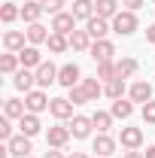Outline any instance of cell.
<instances>
[{
    "label": "cell",
    "mask_w": 155,
    "mask_h": 158,
    "mask_svg": "<svg viewBox=\"0 0 155 158\" xmlns=\"http://www.w3.org/2000/svg\"><path fill=\"white\" fill-rule=\"evenodd\" d=\"M113 31H116V34H122V37H131V34L137 31V15L131 12V9L119 12L116 19H113Z\"/></svg>",
    "instance_id": "6da1fadb"
},
{
    "label": "cell",
    "mask_w": 155,
    "mask_h": 158,
    "mask_svg": "<svg viewBox=\"0 0 155 158\" xmlns=\"http://www.w3.org/2000/svg\"><path fill=\"white\" fill-rule=\"evenodd\" d=\"M52 31L70 37V34L76 31V15H73V12H58V15H52Z\"/></svg>",
    "instance_id": "7a4b0ae2"
},
{
    "label": "cell",
    "mask_w": 155,
    "mask_h": 158,
    "mask_svg": "<svg viewBox=\"0 0 155 158\" xmlns=\"http://www.w3.org/2000/svg\"><path fill=\"white\" fill-rule=\"evenodd\" d=\"M6 149H9V155H15V158H27L31 152H34L31 137H24V134H19V137H12V140H6Z\"/></svg>",
    "instance_id": "3957f363"
},
{
    "label": "cell",
    "mask_w": 155,
    "mask_h": 158,
    "mask_svg": "<svg viewBox=\"0 0 155 158\" xmlns=\"http://www.w3.org/2000/svg\"><path fill=\"white\" fill-rule=\"evenodd\" d=\"M82 70H79V64H64V67H58V82L64 85V88H73V85H79L82 82Z\"/></svg>",
    "instance_id": "277c9868"
},
{
    "label": "cell",
    "mask_w": 155,
    "mask_h": 158,
    "mask_svg": "<svg viewBox=\"0 0 155 158\" xmlns=\"http://www.w3.org/2000/svg\"><path fill=\"white\" fill-rule=\"evenodd\" d=\"M88 52H91V58H94L97 64H103V61H113V55H116V49H113V43H110V40H94Z\"/></svg>",
    "instance_id": "5b68a950"
},
{
    "label": "cell",
    "mask_w": 155,
    "mask_h": 158,
    "mask_svg": "<svg viewBox=\"0 0 155 158\" xmlns=\"http://www.w3.org/2000/svg\"><path fill=\"white\" fill-rule=\"evenodd\" d=\"M34 73H37V85H40V88H46V85L58 82V67H55L52 61H43V64H40Z\"/></svg>",
    "instance_id": "8992f818"
},
{
    "label": "cell",
    "mask_w": 155,
    "mask_h": 158,
    "mask_svg": "<svg viewBox=\"0 0 155 158\" xmlns=\"http://www.w3.org/2000/svg\"><path fill=\"white\" fill-rule=\"evenodd\" d=\"M49 103H52V100L46 98L43 91H37V88H34L31 94H24V106H27V113H34V116H40L43 110H49Z\"/></svg>",
    "instance_id": "52a82bcc"
},
{
    "label": "cell",
    "mask_w": 155,
    "mask_h": 158,
    "mask_svg": "<svg viewBox=\"0 0 155 158\" xmlns=\"http://www.w3.org/2000/svg\"><path fill=\"white\" fill-rule=\"evenodd\" d=\"M110 21L107 19H100V15H94V19H88L85 21V31L91 34V40H107V34H110Z\"/></svg>",
    "instance_id": "ba28073f"
},
{
    "label": "cell",
    "mask_w": 155,
    "mask_h": 158,
    "mask_svg": "<svg viewBox=\"0 0 155 158\" xmlns=\"http://www.w3.org/2000/svg\"><path fill=\"white\" fill-rule=\"evenodd\" d=\"M73 137L70 134V128H64V125H55V128H49V134H46V143L52 146V149H61L67 140Z\"/></svg>",
    "instance_id": "9c48e42d"
},
{
    "label": "cell",
    "mask_w": 155,
    "mask_h": 158,
    "mask_svg": "<svg viewBox=\"0 0 155 158\" xmlns=\"http://www.w3.org/2000/svg\"><path fill=\"white\" fill-rule=\"evenodd\" d=\"M49 113L55 118H73V103H70V98H52Z\"/></svg>",
    "instance_id": "30bf717a"
},
{
    "label": "cell",
    "mask_w": 155,
    "mask_h": 158,
    "mask_svg": "<svg viewBox=\"0 0 155 158\" xmlns=\"http://www.w3.org/2000/svg\"><path fill=\"white\" fill-rule=\"evenodd\" d=\"M12 82H15V88H19V91H24V94H31V91H34V82H37V73H31V70H27V67H21L19 73H12Z\"/></svg>",
    "instance_id": "8fae6325"
},
{
    "label": "cell",
    "mask_w": 155,
    "mask_h": 158,
    "mask_svg": "<svg viewBox=\"0 0 155 158\" xmlns=\"http://www.w3.org/2000/svg\"><path fill=\"white\" fill-rule=\"evenodd\" d=\"M91 128H94V122L85 116H73V122H70V134L76 140H85L88 134H91Z\"/></svg>",
    "instance_id": "7c38bea8"
},
{
    "label": "cell",
    "mask_w": 155,
    "mask_h": 158,
    "mask_svg": "<svg viewBox=\"0 0 155 158\" xmlns=\"http://www.w3.org/2000/svg\"><path fill=\"white\" fill-rule=\"evenodd\" d=\"M19 58H21V67H27V70H31V67L37 70L40 64H43V55H40L37 46H24V49L19 52Z\"/></svg>",
    "instance_id": "4fadbf2b"
},
{
    "label": "cell",
    "mask_w": 155,
    "mask_h": 158,
    "mask_svg": "<svg viewBox=\"0 0 155 158\" xmlns=\"http://www.w3.org/2000/svg\"><path fill=\"white\" fill-rule=\"evenodd\" d=\"M122 146H125V149H140V146H143V131H140V128H122Z\"/></svg>",
    "instance_id": "5bb4252c"
},
{
    "label": "cell",
    "mask_w": 155,
    "mask_h": 158,
    "mask_svg": "<svg viewBox=\"0 0 155 158\" xmlns=\"http://www.w3.org/2000/svg\"><path fill=\"white\" fill-rule=\"evenodd\" d=\"M46 9H43V0H27L24 6H21V19L27 21V24H34V21H40V15H43Z\"/></svg>",
    "instance_id": "9a60e30c"
},
{
    "label": "cell",
    "mask_w": 155,
    "mask_h": 158,
    "mask_svg": "<svg viewBox=\"0 0 155 158\" xmlns=\"http://www.w3.org/2000/svg\"><path fill=\"white\" fill-rule=\"evenodd\" d=\"M19 128H21V134H24V137H37L43 125H40V118L34 116V113H24V116L19 118Z\"/></svg>",
    "instance_id": "2e32d148"
},
{
    "label": "cell",
    "mask_w": 155,
    "mask_h": 158,
    "mask_svg": "<svg viewBox=\"0 0 155 158\" xmlns=\"http://www.w3.org/2000/svg\"><path fill=\"white\" fill-rule=\"evenodd\" d=\"M128 94H131L134 103H149V100H152V85H149V82H134Z\"/></svg>",
    "instance_id": "e0dca14e"
},
{
    "label": "cell",
    "mask_w": 155,
    "mask_h": 158,
    "mask_svg": "<svg viewBox=\"0 0 155 158\" xmlns=\"http://www.w3.org/2000/svg\"><path fill=\"white\" fill-rule=\"evenodd\" d=\"M94 15H100V19H116L119 15V0H94Z\"/></svg>",
    "instance_id": "ac0fdd59"
},
{
    "label": "cell",
    "mask_w": 155,
    "mask_h": 158,
    "mask_svg": "<svg viewBox=\"0 0 155 158\" xmlns=\"http://www.w3.org/2000/svg\"><path fill=\"white\" fill-rule=\"evenodd\" d=\"M24 37H27V34H21V31H6V34H3L6 52H21V49H24Z\"/></svg>",
    "instance_id": "d6986e66"
},
{
    "label": "cell",
    "mask_w": 155,
    "mask_h": 158,
    "mask_svg": "<svg viewBox=\"0 0 155 158\" xmlns=\"http://www.w3.org/2000/svg\"><path fill=\"white\" fill-rule=\"evenodd\" d=\"M70 49L73 52H88L91 49V34L88 31H73L70 34Z\"/></svg>",
    "instance_id": "ffe728a7"
},
{
    "label": "cell",
    "mask_w": 155,
    "mask_h": 158,
    "mask_svg": "<svg viewBox=\"0 0 155 158\" xmlns=\"http://www.w3.org/2000/svg\"><path fill=\"white\" fill-rule=\"evenodd\" d=\"M24 34H27V43H31V46H40V43L49 40V27H43L40 21H34V24H27Z\"/></svg>",
    "instance_id": "44dd1931"
},
{
    "label": "cell",
    "mask_w": 155,
    "mask_h": 158,
    "mask_svg": "<svg viewBox=\"0 0 155 158\" xmlns=\"http://www.w3.org/2000/svg\"><path fill=\"white\" fill-rule=\"evenodd\" d=\"M113 149H116V140H113V137H107V134H97V137H94L97 158H110V155H113Z\"/></svg>",
    "instance_id": "7402d4cb"
},
{
    "label": "cell",
    "mask_w": 155,
    "mask_h": 158,
    "mask_svg": "<svg viewBox=\"0 0 155 158\" xmlns=\"http://www.w3.org/2000/svg\"><path fill=\"white\" fill-rule=\"evenodd\" d=\"M46 43H49V52H52V55H61V52H67V49H70V37L55 34V31L49 34V40H46Z\"/></svg>",
    "instance_id": "603a6c76"
},
{
    "label": "cell",
    "mask_w": 155,
    "mask_h": 158,
    "mask_svg": "<svg viewBox=\"0 0 155 158\" xmlns=\"http://www.w3.org/2000/svg\"><path fill=\"white\" fill-rule=\"evenodd\" d=\"M76 19L82 21H88V19H94V3L91 0H73V9H70Z\"/></svg>",
    "instance_id": "cb8c5ba5"
},
{
    "label": "cell",
    "mask_w": 155,
    "mask_h": 158,
    "mask_svg": "<svg viewBox=\"0 0 155 158\" xmlns=\"http://www.w3.org/2000/svg\"><path fill=\"white\" fill-rule=\"evenodd\" d=\"M113 118H131V113H134V100H125V98H119L113 100Z\"/></svg>",
    "instance_id": "d4e9b609"
},
{
    "label": "cell",
    "mask_w": 155,
    "mask_h": 158,
    "mask_svg": "<svg viewBox=\"0 0 155 158\" xmlns=\"http://www.w3.org/2000/svg\"><path fill=\"white\" fill-rule=\"evenodd\" d=\"M103 94H107V98L110 100H119L122 98V94H125V79H110V82H103Z\"/></svg>",
    "instance_id": "484cf974"
},
{
    "label": "cell",
    "mask_w": 155,
    "mask_h": 158,
    "mask_svg": "<svg viewBox=\"0 0 155 158\" xmlns=\"http://www.w3.org/2000/svg\"><path fill=\"white\" fill-rule=\"evenodd\" d=\"M24 110H27V106H24L19 98H9L6 103H3V113H6V118H21V116H24Z\"/></svg>",
    "instance_id": "4316f807"
},
{
    "label": "cell",
    "mask_w": 155,
    "mask_h": 158,
    "mask_svg": "<svg viewBox=\"0 0 155 158\" xmlns=\"http://www.w3.org/2000/svg\"><path fill=\"white\" fill-rule=\"evenodd\" d=\"M19 55H15V52H6V55H3V58H0V73H6V76H9V73H19Z\"/></svg>",
    "instance_id": "83f0119b"
},
{
    "label": "cell",
    "mask_w": 155,
    "mask_h": 158,
    "mask_svg": "<svg viewBox=\"0 0 155 158\" xmlns=\"http://www.w3.org/2000/svg\"><path fill=\"white\" fill-rule=\"evenodd\" d=\"M79 85L85 88V94H88V100H97L100 94H103V85H100V79H97V76H94V79H82Z\"/></svg>",
    "instance_id": "f1b7e54d"
},
{
    "label": "cell",
    "mask_w": 155,
    "mask_h": 158,
    "mask_svg": "<svg viewBox=\"0 0 155 158\" xmlns=\"http://www.w3.org/2000/svg\"><path fill=\"white\" fill-rule=\"evenodd\" d=\"M91 122H94V128L100 131V134H107V131L113 128V113H103V110H97L94 116H91Z\"/></svg>",
    "instance_id": "f546056e"
},
{
    "label": "cell",
    "mask_w": 155,
    "mask_h": 158,
    "mask_svg": "<svg viewBox=\"0 0 155 158\" xmlns=\"http://www.w3.org/2000/svg\"><path fill=\"white\" fill-rule=\"evenodd\" d=\"M137 67H140V64H137L134 58H122V61L116 64V70H119V79H131V76L137 73Z\"/></svg>",
    "instance_id": "4dcf8cb0"
},
{
    "label": "cell",
    "mask_w": 155,
    "mask_h": 158,
    "mask_svg": "<svg viewBox=\"0 0 155 158\" xmlns=\"http://www.w3.org/2000/svg\"><path fill=\"white\" fill-rule=\"evenodd\" d=\"M0 19H3V24H12L15 19H21V9L15 3H3L0 6Z\"/></svg>",
    "instance_id": "1f68e13d"
},
{
    "label": "cell",
    "mask_w": 155,
    "mask_h": 158,
    "mask_svg": "<svg viewBox=\"0 0 155 158\" xmlns=\"http://www.w3.org/2000/svg\"><path fill=\"white\" fill-rule=\"evenodd\" d=\"M116 76H119V70H116V64H113V61L97 64V79H100V82H110V79H116Z\"/></svg>",
    "instance_id": "d6a6232c"
},
{
    "label": "cell",
    "mask_w": 155,
    "mask_h": 158,
    "mask_svg": "<svg viewBox=\"0 0 155 158\" xmlns=\"http://www.w3.org/2000/svg\"><path fill=\"white\" fill-rule=\"evenodd\" d=\"M67 91H70L67 98H70V103H73V106H79V103H88V94H85V88H82V85H73V88H67Z\"/></svg>",
    "instance_id": "836d02e7"
},
{
    "label": "cell",
    "mask_w": 155,
    "mask_h": 158,
    "mask_svg": "<svg viewBox=\"0 0 155 158\" xmlns=\"http://www.w3.org/2000/svg\"><path fill=\"white\" fill-rule=\"evenodd\" d=\"M43 9L52 12V15H58V12H64V0H43Z\"/></svg>",
    "instance_id": "e575fe53"
},
{
    "label": "cell",
    "mask_w": 155,
    "mask_h": 158,
    "mask_svg": "<svg viewBox=\"0 0 155 158\" xmlns=\"http://www.w3.org/2000/svg\"><path fill=\"white\" fill-rule=\"evenodd\" d=\"M143 122H146V125H155V100L143 103Z\"/></svg>",
    "instance_id": "d590c367"
},
{
    "label": "cell",
    "mask_w": 155,
    "mask_h": 158,
    "mask_svg": "<svg viewBox=\"0 0 155 158\" xmlns=\"http://www.w3.org/2000/svg\"><path fill=\"white\" fill-rule=\"evenodd\" d=\"M0 140H12V128H9V118H0Z\"/></svg>",
    "instance_id": "8d00e7d4"
},
{
    "label": "cell",
    "mask_w": 155,
    "mask_h": 158,
    "mask_svg": "<svg viewBox=\"0 0 155 158\" xmlns=\"http://www.w3.org/2000/svg\"><path fill=\"white\" fill-rule=\"evenodd\" d=\"M122 3H125V6H128V9H131V12H137V9H140V6H143V0H122Z\"/></svg>",
    "instance_id": "74e56055"
},
{
    "label": "cell",
    "mask_w": 155,
    "mask_h": 158,
    "mask_svg": "<svg viewBox=\"0 0 155 158\" xmlns=\"http://www.w3.org/2000/svg\"><path fill=\"white\" fill-rule=\"evenodd\" d=\"M122 158H146V155H143V152H137V149H128Z\"/></svg>",
    "instance_id": "f35d334b"
},
{
    "label": "cell",
    "mask_w": 155,
    "mask_h": 158,
    "mask_svg": "<svg viewBox=\"0 0 155 158\" xmlns=\"http://www.w3.org/2000/svg\"><path fill=\"white\" fill-rule=\"evenodd\" d=\"M146 40H149V43H155V24L149 27V31H146Z\"/></svg>",
    "instance_id": "ab89813d"
},
{
    "label": "cell",
    "mask_w": 155,
    "mask_h": 158,
    "mask_svg": "<svg viewBox=\"0 0 155 158\" xmlns=\"http://www.w3.org/2000/svg\"><path fill=\"white\" fill-rule=\"evenodd\" d=\"M46 158H64V155H61L58 149H52V152H46Z\"/></svg>",
    "instance_id": "60d3db41"
},
{
    "label": "cell",
    "mask_w": 155,
    "mask_h": 158,
    "mask_svg": "<svg viewBox=\"0 0 155 158\" xmlns=\"http://www.w3.org/2000/svg\"><path fill=\"white\" fill-rule=\"evenodd\" d=\"M143 155H146V158H155V146H149V149H146Z\"/></svg>",
    "instance_id": "b9f144b4"
},
{
    "label": "cell",
    "mask_w": 155,
    "mask_h": 158,
    "mask_svg": "<svg viewBox=\"0 0 155 158\" xmlns=\"http://www.w3.org/2000/svg\"><path fill=\"white\" fill-rule=\"evenodd\" d=\"M70 158H88V155H85V152H73Z\"/></svg>",
    "instance_id": "7bdbcfd3"
},
{
    "label": "cell",
    "mask_w": 155,
    "mask_h": 158,
    "mask_svg": "<svg viewBox=\"0 0 155 158\" xmlns=\"http://www.w3.org/2000/svg\"><path fill=\"white\" fill-rule=\"evenodd\" d=\"M27 158H34V155H27Z\"/></svg>",
    "instance_id": "ee69618b"
},
{
    "label": "cell",
    "mask_w": 155,
    "mask_h": 158,
    "mask_svg": "<svg viewBox=\"0 0 155 158\" xmlns=\"http://www.w3.org/2000/svg\"><path fill=\"white\" fill-rule=\"evenodd\" d=\"M152 3H155V0H152Z\"/></svg>",
    "instance_id": "f6af8a7d"
}]
</instances>
